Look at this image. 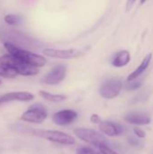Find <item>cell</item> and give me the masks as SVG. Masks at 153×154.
<instances>
[{
    "mask_svg": "<svg viewBox=\"0 0 153 154\" xmlns=\"http://www.w3.org/2000/svg\"><path fill=\"white\" fill-rule=\"evenodd\" d=\"M0 65H7L13 68L18 75L22 76H34L39 73L38 68L27 65L9 53L0 57Z\"/></svg>",
    "mask_w": 153,
    "mask_h": 154,
    "instance_id": "cell-3",
    "label": "cell"
},
{
    "mask_svg": "<svg viewBox=\"0 0 153 154\" xmlns=\"http://www.w3.org/2000/svg\"><path fill=\"white\" fill-rule=\"evenodd\" d=\"M67 68L65 65L60 64L54 67L50 72H48L41 79L44 84L47 85H58L66 77Z\"/></svg>",
    "mask_w": 153,
    "mask_h": 154,
    "instance_id": "cell-8",
    "label": "cell"
},
{
    "mask_svg": "<svg viewBox=\"0 0 153 154\" xmlns=\"http://www.w3.org/2000/svg\"><path fill=\"white\" fill-rule=\"evenodd\" d=\"M123 88V82L118 79H110L106 80L99 88V94L103 98L113 99L118 97Z\"/></svg>",
    "mask_w": 153,
    "mask_h": 154,
    "instance_id": "cell-6",
    "label": "cell"
},
{
    "mask_svg": "<svg viewBox=\"0 0 153 154\" xmlns=\"http://www.w3.org/2000/svg\"><path fill=\"white\" fill-rule=\"evenodd\" d=\"M4 19L7 24L12 25V26H16L22 23V16L18 14H6Z\"/></svg>",
    "mask_w": 153,
    "mask_h": 154,
    "instance_id": "cell-17",
    "label": "cell"
},
{
    "mask_svg": "<svg viewBox=\"0 0 153 154\" xmlns=\"http://www.w3.org/2000/svg\"><path fill=\"white\" fill-rule=\"evenodd\" d=\"M39 95L45 100L52 103H60L63 102L67 99V97L62 94H51L50 92L44 91V90H40Z\"/></svg>",
    "mask_w": 153,
    "mask_h": 154,
    "instance_id": "cell-15",
    "label": "cell"
},
{
    "mask_svg": "<svg viewBox=\"0 0 153 154\" xmlns=\"http://www.w3.org/2000/svg\"><path fill=\"white\" fill-rule=\"evenodd\" d=\"M133 133H134V134H135L137 137H139V138H141V139H143V138L146 137L145 132H144L143 130H142L140 127L135 126V127L133 128Z\"/></svg>",
    "mask_w": 153,
    "mask_h": 154,
    "instance_id": "cell-21",
    "label": "cell"
},
{
    "mask_svg": "<svg viewBox=\"0 0 153 154\" xmlns=\"http://www.w3.org/2000/svg\"><path fill=\"white\" fill-rule=\"evenodd\" d=\"M135 2H136V0H127V2H126V11L127 12L132 9V7L135 4Z\"/></svg>",
    "mask_w": 153,
    "mask_h": 154,
    "instance_id": "cell-23",
    "label": "cell"
},
{
    "mask_svg": "<svg viewBox=\"0 0 153 154\" xmlns=\"http://www.w3.org/2000/svg\"><path fill=\"white\" fill-rule=\"evenodd\" d=\"M1 83H2V81H1V79H0V84H1Z\"/></svg>",
    "mask_w": 153,
    "mask_h": 154,
    "instance_id": "cell-26",
    "label": "cell"
},
{
    "mask_svg": "<svg viewBox=\"0 0 153 154\" xmlns=\"http://www.w3.org/2000/svg\"><path fill=\"white\" fill-rule=\"evenodd\" d=\"M99 152H101V154H118L116 152H115L114 150H112L107 144H104V145H101L99 148H98Z\"/></svg>",
    "mask_w": 153,
    "mask_h": 154,
    "instance_id": "cell-19",
    "label": "cell"
},
{
    "mask_svg": "<svg viewBox=\"0 0 153 154\" xmlns=\"http://www.w3.org/2000/svg\"><path fill=\"white\" fill-rule=\"evenodd\" d=\"M90 121H91V123L94 124V125H98V124L102 121V119L100 118V116H99L98 115L94 114V115H92V116H90Z\"/></svg>",
    "mask_w": 153,
    "mask_h": 154,
    "instance_id": "cell-22",
    "label": "cell"
},
{
    "mask_svg": "<svg viewBox=\"0 0 153 154\" xmlns=\"http://www.w3.org/2000/svg\"><path fill=\"white\" fill-rule=\"evenodd\" d=\"M43 54L47 57L53 59H60V60H69V59H77L83 55L80 51L69 49V50H57L52 48H47L43 50Z\"/></svg>",
    "mask_w": 153,
    "mask_h": 154,
    "instance_id": "cell-7",
    "label": "cell"
},
{
    "mask_svg": "<svg viewBox=\"0 0 153 154\" xmlns=\"http://www.w3.org/2000/svg\"><path fill=\"white\" fill-rule=\"evenodd\" d=\"M77 154H101V152L96 151L93 148L82 146V147H79L77 150Z\"/></svg>",
    "mask_w": 153,
    "mask_h": 154,
    "instance_id": "cell-18",
    "label": "cell"
},
{
    "mask_svg": "<svg viewBox=\"0 0 153 154\" xmlns=\"http://www.w3.org/2000/svg\"><path fill=\"white\" fill-rule=\"evenodd\" d=\"M17 72L7 65H0V77L5 79H14L17 76Z\"/></svg>",
    "mask_w": 153,
    "mask_h": 154,
    "instance_id": "cell-16",
    "label": "cell"
},
{
    "mask_svg": "<svg viewBox=\"0 0 153 154\" xmlns=\"http://www.w3.org/2000/svg\"><path fill=\"white\" fill-rule=\"evenodd\" d=\"M4 47L10 55L14 56V58L18 59L19 60L23 61V63L27 65H30L35 68H41V67H43L47 62L46 59L43 56L21 49L13 43L5 42Z\"/></svg>",
    "mask_w": 153,
    "mask_h": 154,
    "instance_id": "cell-2",
    "label": "cell"
},
{
    "mask_svg": "<svg viewBox=\"0 0 153 154\" xmlns=\"http://www.w3.org/2000/svg\"><path fill=\"white\" fill-rule=\"evenodd\" d=\"M74 134L79 140L84 141L85 143L96 148H99L101 145L106 144L107 143V140L103 134L88 128H84V127L76 128L74 130Z\"/></svg>",
    "mask_w": 153,
    "mask_h": 154,
    "instance_id": "cell-4",
    "label": "cell"
},
{
    "mask_svg": "<svg viewBox=\"0 0 153 154\" xmlns=\"http://www.w3.org/2000/svg\"><path fill=\"white\" fill-rule=\"evenodd\" d=\"M98 128L101 134L110 136V137H115L120 136L124 134V127L115 122L112 121H101L98 124Z\"/></svg>",
    "mask_w": 153,
    "mask_h": 154,
    "instance_id": "cell-10",
    "label": "cell"
},
{
    "mask_svg": "<svg viewBox=\"0 0 153 154\" xmlns=\"http://www.w3.org/2000/svg\"><path fill=\"white\" fill-rule=\"evenodd\" d=\"M124 120L134 125H147L151 123V117L145 114H138V113H130L124 116Z\"/></svg>",
    "mask_w": 153,
    "mask_h": 154,
    "instance_id": "cell-12",
    "label": "cell"
},
{
    "mask_svg": "<svg viewBox=\"0 0 153 154\" xmlns=\"http://www.w3.org/2000/svg\"><path fill=\"white\" fill-rule=\"evenodd\" d=\"M130 140H131V141H129V143H130L132 145H137V144H138V142H137V140H136V139L130 138Z\"/></svg>",
    "mask_w": 153,
    "mask_h": 154,
    "instance_id": "cell-24",
    "label": "cell"
},
{
    "mask_svg": "<svg viewBox=\"0 0 153 154\" xmlns=\"http://www.w3.org/2000/svg\"><path fill=\"white\" fill-rule=\"evenodd\" d=\"M48 117V111L41 104H34L31 106L21 116V120L31 124H41Z\"/></svg>",
    "mask_w": 153,
    "mask_h": 154,
    "instance_id": "cell-5",
    "label": "cell"
},
{
    "mask_svg": "<svg viewBox=\"0 0 153 154\" xmlns=\"http://www.w3.org/2000/svg\"><path fill=\"white\" fill-rule=\"evenodd\" d=\"M147 1H148V0H141L140 4H141V5H143V4H145V3H146Z\"/></svg>",
    "mask_w": 153,
    "mask_h": 154,
    "instance_id": "cell-25",
    "label": "cell"
},
{
    "mask_svg": "<svg viewBox=\"0 0 153 154\" xmlns=\"http://www.w3.org/2000/svg\"><path fill=\"white\" fill-rule=\"evenodd\" d=\"M34 98L33 94L26 91H17V92H9L0 96V105L5 103H9L13 101L18 102H29Z\"/></svg>",
    "mask_w": 153,
    "mask_h": 154,
    "instance_id": "cell-11",
    "label": "cell"
},
{
    "mask_svg": "<svg viewBox=\"0 0 153 154\" xmlns=\"http://www.w3.org/2000/svg\"><path fill=\"white\" fill-rule=\"evenodd\" d=\"M128 82L129 83L126 85V89L128 90H135V89H138L142 86V83L140 81L133 80V81H128Z\"/></svg>",
    "mask_w": 153,
    "mask_h": 154,
    "instance_id": "cell-20",
    "label": "cell"
},
{
    "mask_svg": "<svg viewBox=\"0 0 153 154\" xmlns=\"http://www.w3.org/2000/svg\"><path fill=\"white\" fill-rule=\"evenodd\" d=\"M78 118V113L71 109H63L56 112L52 116V121L60 126L69 125L74 123Z\"/></svg>",
    "mask_w": 153,
    "mask_h": 154,
    "instance_id": "cell-9",
    "label": "cell"
},
{
    "mask_svg": "<svg viewBox=\"0 0 153 154\" xmlns=\"http://www.w3.org/2000/svg\"><path fill=\"white\" fill-rule=\"evenodd\" d=\"M151 59H152V53L150 52L143 58V60H142V63L139 65V67L128 76L127 81H133V80H135L136 79H138L147 69V68L149 67V65L151 61Z\"/></svg>",
    "mask_w": 153,
    "mask_h": 154,
    "instance_id": "cell-13",
    "label": "cell"
},
{
    "mask_svg": "<svg viewBox=\"0 0 153 154\" xmlns=\"http://www.w3.org/2000/svg\"><path fill=\"white\" fill-rule=\"evenodd\" d=\"M131 60V54L128 51L123 50L118 51L112 59V65L116 68H123L126 66Z\"/></svg>",
    "mask_w": 153,
    "mask_h": 154,
    "instance_id": "cell-14",
    "label": "cell"
},
{
    "mask_svg": "<svg viewBox=\"0 0 153 154\" xmlns=\"http://www.w3.org/2000/svg\"><path fill=\"white\" fill-rule=\"evenodd\" d=\"M13 130L15 132L22 133V134H29L31 135H34V136L48 140L49 142L61 144V145L71 146L75 144V139L71 135L61 131L33 129V128H30L26 125H15Z\"/></svg>",
    "mask_w": 153,
    "mask_h": 154,
    "instance_id": "cell-1",
    "label": "cell"
}]
</instances>
